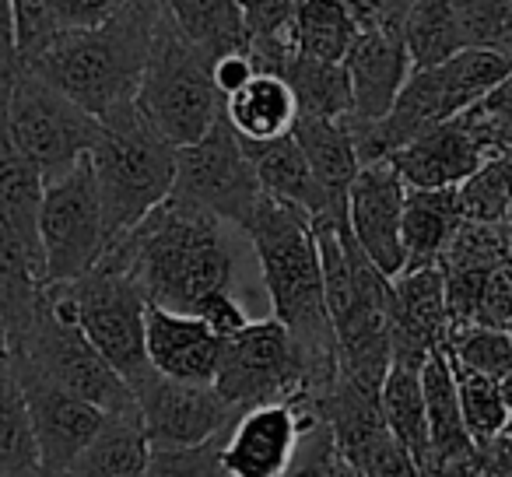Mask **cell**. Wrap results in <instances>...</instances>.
I'll return each mask as SVG.
<instances>
[{"mask_svg":"<svg viewBox=\"0 0 512 477\" xmlns=\"http://www.w3.org/2000/svg\"><path fill=\"white\" fill-rule=\"evenodd\" d=\"M102 260L127 271L148 306L172 313H197L214 292H232V246L225 221L197 204L165 197L141 225L116 239Z\"/></svg>","mask_w":512,"mask_h":477,"instance_id":"6da1fadb","label":"cell"},{"mask_svg":"<svg viewBox=\"0 0 512 477\" xmlns=\"http://www.w3.org/2000/svg\"><path fill=\"white\" fill-rule=\"evenodd\" d=\"M246 235L260 260L271 316L285 323L295 344L306 351L323 397L337 379V337L334 323H330L327 295H323V267L313 221L306 211L264 193Z\"/></svg>","mask_w":512,"mask_h":477,"instance_id":"7a4b0ae2","label":"cell"},{"mask_svg":"<svg viewBox=\"0 0 512 477\" xmlns=\"http://www.w3.org/2000/svg\"><path fill=\"white\" fill-rule=\"evenodd\" d=\"M162 11L165 0H130L106 22L57 32L22 67L60 88L95 120H106L137 99Z\"/></svg>","mask_w":512,"mask_h":477,"instance_id":"3957f363","label":"cell"},{"mask_svg":"<svg viewBox=\"0 0 512 477\" xmlns=\"http://www.w3.org/2000/svg\"><path fill=\"white\" fill-rule=\"evenodd\" d=\"M509 74L512 64L495 50H460L442 60V64L414 67L383 120L344 116L362 169L386 162L393 151L404 148L407 141L425 134L435 123H446L453 116L467 113L474 102L495 92Z\"/></svg>","mask_w":512,"mask_h":477,"instance_id":"277c9868","label":"cell"},{"mask_svg":"<svg viewBox=\"0 0 512 477\" xmlns=\"http://www.w3.org/2000/svg\"><path fill=\"white\" fill-rule=\"evenodd\" d=\"M88 162L102 204L106 250L141 225L176 183V144L137 109V102L99 120Z\"/></svg>","mask_w":512,"mask_h":477,"instance_id":"5b68a950","label":"cell"},{"mask_svg":"<svg viewBox=\"0 0 512 477\" xmlns=\"http://www.w3.org/2000/svg\"><path fill=\"white\" fill-rule=\"evenodd\" d=\"M8 362L64 386L67 393L102 407L106 414L137 411L130 386L81 330L67 285H46L36 320L29 334L8 351Z\"/></svg>","mask_w":512,"mask_h":477,"instance_id":"8992f818","label":"cell"},{"mask_svg":"<svg viewBox=\"0 0 512 477\" xmlns=\"http://www.w3.org/2000/svg\"><path fill=\"white\" fill-rule=\"evenodd\" d=\"M211 64L214 57L190 43L169 11H162L134 102L176 148L200 141L221 113Z\"/></svg>","mask_w":512,"mask_h":477,"instance_id":"52a82bcc","label":"cell"},{"mask_svg":"<svg viewBox=\"0 0 512 477\" xmlns=\"http://www.w3.org/2000/svg\"><path fill=\"white\" fill-rule=\"evenodd\" d=\"M0 116L8 123L11 141L43 172L46 183L88 158L99 137V120L88 109L22 64L0 81Z\"/></svg>","mask_w":512,"mask_h":477,"instance_id":"ba28073f","label":"cell"},{"mask_svg":"<svg viewBox=\"0 0 512 477\" xmlns=\"http://www.w3.org/2000/svg\"><path fill=\"white\" fill-rule=\"evenodd\" d=\"M214 390L235 407V414L260 404H313L320 400V383H316L306 351L274 316L249 320L239 334L225 337Z\"/></svg>","mask_w":512,"mask_h":477,"instance_id":"9c48e42d","label":"cell"},{"mask_svg":"<svg viewBox=\"0 0 512 477\" xmlns=\"http://www.w3.org/2000/svg\"><path fill=\"white\" fill-rule=\"evenodd\" d=\"M67 288H71L78 323L88 334V341L120 372L130 393L141 390L144 379L155 372V365L148 362V344H144L148 299L137 288V281L109 260H99L85 278L71 281Z\"/></svg>","mask_w":512,"mask_h":477,"instance_id":"30bf717a","label":"cell"},{"mask_svg":"<svg viewBox=\"0 0 512 477\" xmlns=\"http://www.w3.org/2000/svg\"><path fill=\"white\" fill-rule=\"evenodd\" d=\"M169 197L204 207L239 232L249 228L264 190L246 144L225 120V113H218L214 127L200 141L176 148V183Z\"/></svg>","mask_w":512,"mask_h":477,"instance_id":"8fae6325","label":"cell"},{"mask_svg":"<svg viewBox=\"0 0 512 477\" xmlns=\"http://www.w3.org/2000/svg\"><path fill=\"white\" fill-rule=\"evenodd\" d=\"M39 239L46 257V285H71L102 260L106 228H102L99 186L88 158L46 183L43 207H39Z\"/></svg>","mask_w":512,"mask_h":477,"instance_id":"7c38bea8","label":"cell"},{"mask_svg":"<svg viewBox=\"0 0 512 477\" xmlns=\"http://www.w3.org/2000/svg\"><path fill=\"white\" fill-rule=\"evenodd\" d=\"M134 400L151 446H200L239 418L214 383H179L162 372H151L141 390H134Z\"/></svg>","mask_w":512,"mask_h":477,"instance_id":"4fadbf2b","label":"cell"},{"mask_svg":"<svg viewBox=\"0 0 512 477\" xmlns=\"http://www.w3.org/2000/svg\"><path fill=\"white\" fill-rule=\"evenodd\" d=\"M15 369V365H11ZM22 379L25 400H29L32 432H36L39 460L46 477H64L67 467L81 456V449L99 435L109 414L88 400L67 393L64 386L36 376L29 369H15Z\"/></svg>","mask_w":512,"mask_h":477,"instance_id":"5bb4252c","label":"cell"},{"mask_svg":"<svg viewBox=\"0 0 512 477\" xmlns=\"http://www.w3.org/2000/svg\"><path fill=\"white\" fill-rule=\"evenodd\" d=\"M386 316H390L393 365L421 369L432 351H442L449 337V309L439 267L397 274L390 285Z\"/></svg>","mask_w":512,"mask_h":477,"instance_id":"9a60e30c","label":"cell"},{"mask_svg":"<svg viewBox=\"0 0 512 477\" xmlns=\"http://www.w3.org/2000/svg\"><path fill=\"white\" fill-rule=\"evenodd\" d=\"M309 418H316V411L302 404H260L242 411L221 446L225 477H281Z\"/></svg>","mask_w":512,"mask_h":477,"instance_id":"2e32d148","label":"cell"},{"mask_svg":"<svg viewBox=\"0 0 512 477\" xmlns=\"http://www.w3.org/2000/svg\"><path fill=\"white\" fill-rule=\"evenodd\" d=\"M407 183L390 162L365 165L348 190V225L358 246L386 274H404V246H400V221H404Z\"/></svg>","mask_w":512,"mask_h":477,"instance_id":"e0dca14e","label":"cell"},{"mask_svg":"<svg viewBox=\"0 0 512 477\" xmlns=\"http://www.w3.org/2000/svg\"><path fill=\"white\" fill-rule=\"evenodd\" d=\"M144 344H148V362L155 372L179 383H214L221 362V344L200 316L172 313L162 306H148L144 313Z\"/></svg>","mask_w":512,"mask_h":477,"instance_id":"ac0fdd59","label":"cell"},{"mask_svg":"<svg viewBox=\"0 0 512 477\" xmlns=\"http://www.w3.org/2000/svg\"><path fill=\"white\" fill-rule=\"evenodd\" d=\"M484 158H488V151L477 144L467 123L453 116V120L435 123L425 134L407 141L386 162L414 190H439V186H460L470 172H477Z\"/></svg>","mask_w":512,"mask_h":477,"instance_id":"d6986e66","label":"cell"},{"mask_svg":"<svg viewBox=\"0 0 512 477\" xmlns=\"http://www.w3.org/2000/svg\"><path fill=\"white\" fill-rule=\"evenodd\" d=\"M351 78V99L355 113L362 120H383L397 102L400 88L407 85L414 71V60L407 53V43L400 32L369 29L355 39L351 53L344 57Z\"/></svg>","mask_w":512,"mask_h":477,"instance_id":"ffe728a7","label":"cell"},{"mask_svg":"<svg viewBox=\"0 0 512 477\" xmlns=\"http://www.w3.org/2000/svg\"><path fill=\"white\" fill-rule=\"evenodd\" d=\"M421 393H425L428 418V460L418 463V477H446V463L474 453L467 425H463L456 376L446 351H432L421 365Z\"/></svg>","mask_w":512,"mask_h":477,"instance_id":"44dd1931","label":"cell"},{"mask_svg":"<svg viewBox=\"0 0 512 477\" xmlns=\"http://www.w3.org/2000/svg\"><path fill=\"white\" fill-rule=\"evenodd\" d=\"M246 151H249V158H253L256 179H260V190H264L267 197L299 207V211L309 214V221L334 218V214L348 211V207L330 204V197L323 193V186L316 183L313 169H309L306 155H302L299 141H295L292 134L278 137V141L246 144Z\"/></svg>","mask_w":512,"mask_h":477,"instance_id":"7402d4cb","label":"cell"},{"mask_svg":"<svg viewBox=\"0 0 512 477\" xmlns=\"http://www.w3.org/2000/svg\"><path fill=\"white\" fill-rule=\"evenodd\" d=\"M221 113L242 144H264L292 134L299 120V99L285 74L256 71L246 88L221 99Z\"/></svg>","mask_w":512,"mask_h":477,"instance_id":"603a6c76","label":"cell"},{"mask_svg":"<svg viewBox=\"0 0 512 477\" xmlns=\"http://www.w3.org/2000/svg\"><path fill=\"white\" fill-rule=\"evenodd\" d=\"M460 221V186H439V190H414V186H407L404 221H400L404 271H421V267L439 264L449 235L456 232Z\"/></svg>","mask_w":512,"mask_h":477,"instance_id":"cb8c5ba5","label":"cell"},{"mask_svg":"<svg viewBox=\"0 0 512 477\" xmlns=\"http://www.w3.org/2000/svg\"><path fill=\"white\" fill-rule=\"evenodd\" d=\"M292 137L299 141L302 155H306L309 169H313L316 183L330 197V204L348 207V190L358 172H362L358 151L348 134V123L327 120V116H299Z\"/></svg>","mask_w":512,"mask_h":477,"instance_id":"d4e9b609","label":"cell"},{"mask_svg":"<svg viewBox=\"0 0 512 477\" xmlns=\"http://www.w3.org/2000/svg\"><path fill=\"white\" fill-rule=\"evenodd\" d=\"M151 460V439L144 432L141 411L109 414L92 442L64 477H144Z\"/></svg>","mask_w":512,"mask_h":477,"instance_id":"484cf974","label":"cell"},{"mask_svg":"<svg viewBox=\"0 0 512 477\" xmlns=\"http://www.w3.org/2000/svg\"><path fill=\"white\" fill-rule=\"evenodd\" d=\"M127 4L130 0H15L18 64L43 50L57 32L99 25Z\"/></svg>","mask_w":512,"mask_h":477,"instance_id":"4316f807","label":"cell"},{"mask_svg":"<svg viewBox=\"0 0 512 477\" xmlns=\"http://www.w3.org/2000/svg\"><path fill=\"white\" fill-rule=\"evenodd\" d=\"M0 474L4 477H46L32 432L29 400L11 362H0Z\"/></svg>","mask_w":512,"mask_h":477,"instance_id":"83f0119b","label":"cell"},{"mask_svg":"<svg viewBox=\"0 0 512 477\" xmlns=\"http://www.w3.org/2000/svg\"><path fill=\"white\" fill-rule=\"evenodd\" d=\"M165 11L207 57L249 50V32L235 0H165Z\"/></svg>","mask_w":512,"mask_h":477,"instance_id":"f1b7e54d","label":"cell"},{"mask_svg":"<svg viewBox=\"0 0 512 477\" xmlns=\"http://www.w3.org/2000/svg\"><path fill=\"white\" fill-rule=\"evenodd\" d=\"M249 32V57L256 71H285L288 60L299 53L295 43V15L302 0H235Z\"/></svg>","mask_w":512,"mask_h":477,"instance_id":"f546056e","label":"cell"},{"mask_svg":"<svg viewBox=\"0 0 512 477\" xmlns=\"http://www.w3.org/2000/svg\"><path fill=\"white\" fill-rule=\"evenodd\" d=\"M299 99V116H327V120H344L355 113L351 99V78L344 64H327L295 53L281 71Z\"/></svg>","mask_w":512,"mask_h":477,"instance_id":"4dcf8cb0","label":"cell"},{"mask_svg":"<svg viewBox=\"0 0 512 477\" xmlns=\"http://www.w3.org/2000/svg\"><path fill=\"white\" fill-rule=\"evenodd\" d=\"M362 36L348 0H302L295 15V43L302 57L344 64L355 39Z\"/></svg>","mask_w":512,"mask_h":477,"instance_id":"1f68e13d","label":"cell"},{"mask_svg":"<svg viewBox=\"0 0 512 477\" xmlns=\"http://www.w3.org/2000/svg\"><path fill=\"white\" fill-rule=\"evenodd\" d=\"M379 407L390 425V432L411 449L418 463L428 460V418H425V393H421V369L411 365H390L386 383L379 390Z\"/></svg>","mask_w":512,"mask_h":477,"instance_id":"d6a6232c","label":"cell"},{"mask_svg":"<svg viewBox=\"0 0 512 477\" xmlns=\"http://www.w3.org/2000/svg\"><path fill=\"white\" fill-rule=\"evenodd\" d=\"M512 264V235L505 221H470L463 218L456 232L449 235L446 250L439 257V271H495Z\"/></svg>","mask_w":512,"mask_h":477,"instance_id":"836d02e7","label":"cell"},{"mask_svg":"<svg viewBox=\"0 0 512 477\" xmlns=\"http://www.w3.org/2000/svg\"><path fill=\"white\" fill-rule=\"evenodd\" d=\"M404 43L414 67L442 64L446 57L460 53V32H456L453 0H414L411 15L404 22Z\"/></svg>","mask_w":512,"mask_h":477,"instance_id":"e575fe53","label":"cell"},{"mask_svg":"<svg viewBox=\"0 0 512 477\" xmlns=\"http://www.w3.org/2000/svg\"><path fill=\"white\" fill-rule=\"evenodd\" d=\"M453 376H456V397H460L463 425H467L474 446H488V442L502 432L505 418H509V404H505V397H502V383L484 376V372L463 369V365H453Z\"/></svg>","mask_w":512,"mask_h":477,"instance_id":"d590c367","label":"cell"},{"mask_svg":"<svg viewBox=\"0 0 512 477\" xmlns=\"http://www.w3.org/2000/svg\"><path fill=\"white\" fill-rule=\"evenodd\" d=\"M512 200V155H488L460 183V207L470 221H505Z\"/></svg>","mask_w":512,"mask_h":477,"instance_id":"8d00e7d4","label":"cell"},{"mask_svg":"<svg viewBox=\"0 0 512 477\" xmlns=\"http://www.w3.org/2000/svg\"><path fill=\"white\" fill-rule=\"evenodd\" d=\"M463 50H495L509 60L512 0H453Z\"/></svg>","mask_w":512,"mask_h":477,"instance_id":"74e56055","label":"cell"},{"mask_svg":"<svg viewBox=\"0 0 512 477\" xmlns=\"http://www.w3.org/2000/svg\"><path fill=\"white\" fill-rule=\"evenodd\" d=\"M446 358L453 365H463L470 372H484L491 379H502L512 372V337L509 330H491V327H460L449 330L446 344H442Z\"/></svg>","mask_w":512,"mask_h":477,"instance_id":"f35d334b","label":"cell"},{"mask_svg":"<svg viewBox=\"0 0 512 477\" xmlns=\"http://www.w3.org/2000/svg\"><path fill=\"white\" fill-rule=\"evenodd\" d=\"M281 477H355L348 460L341 456V449H337L334 432H330V425L320 414L306 421L292 463H288Z\"/></svg>","mask_w":512,"mask_h":477,"instance_id":"ab89813d","label":"cell"},{"mask_svg":"<svg viewBox=\"0 0 512 477\" xmlns=\"http://www.w3.org/2000/svg\"><path fill=\"white\" fill-rule=\"evenodd\" d=\"M225 435L200 442V446H151V460L144 477H225L221 467V446Z\"/></svg>","mask_w":512,"mask_h":477,"instance_id":"60d3db41","label":"cell"},{"mask_svg":"<svg viewBox=\"0 0 512 477\" xmlns=\"http://www.w3.org/2000/svg\"><path fill=\"white\" fill-rule=\"evenodd\" d=\"M474 323L491 330H505L512 323V264H502L488 274Z\"/></svg>","mask_w":512,"mask_h":477,"instance_id":"b9f144b4","label":"cell"},{"mask_svg":"<svg viewBox=\"0 0 512 477\" xmlns=\"http://www.w3.org/2000/svg\"><path fill=\"white\" fill-rule=\"evenodd\" d=\"M348 8L362 32L379 29V32H400L404 36V22L411 15L414 0H348Z\"/></svg>","mask_w":512,"mask_h":477,"instance_id":"7bdbcfd3","label":"cell"},{"mask_svg":"<svg viewBox=\"0 0 512 477\" xmlns=\"http://www.w3.org/2000/svg\"><path fill=\"white\" fill-rule=\"evenodd\" d=\"M193 316H200V320H204L207 327H211L218 337L239 334V330L249 323V313L242 309V302L235 299V292H214V295H207V299L200 302L197 313H193Z\"/></svg>","mask_w":512,"mask_h":477,"instance_id":"ee69618b","label":"cell"},{"mask_svg":"<svg viewBox=\"0 0 512 477\" xmlns=\"http://www.w3.org/2000/svg\"><path fill=\"white\" fill-rule=\"evenodd\" d=\"M253 74H256V64H253V57H249V50L221 53L211 64V78L221 99H228V95H235L239 88H246L249 81H253Z\"/></svg>","mask_w":512,"mask_h":477,"instance_id":"f6af8a7d","label":"cell"},{"mask_svg":"<svg viewBox=\"0 0 512 477\" xmlns=\"http://www.w3.org/2000/svg\"><path fill=\"white\" fill-rule=\"evenodd\" d=\"M18 67V29L15 0H0V81Z\"/></svg>","mask_w":512,"mask_h":477,"instance_id":"bcb514c9","label":"cell"},{"mask_svg":"<svg viewBox=\"0 0 512 477\" xmlns=\"http://www.w3.org/2000/svg\"><path fill=\"white\" fill-rule=\"evenodd\" d=\"M446 477H495V467H491L484 449H474V453L446 463Z\"/></svg>","mask_w":512,"mask_h":477,"instance_id":"7dc6e473","label":"cell"},{"mask_svg":"<svg viewBox=\"0 0 512 477\" xmlns=\"http://www.w3.org/2000/svg\"><path fill=\"white\" fill-rule=\"evenodd\" d=\"M477 449H484L491 463H512V411H509V418H505L502 432H498L488 446H477Z\"/></svg>","mask_w":512,"mask_h":477,"instance_id":"c3c4849f","label":"cell"},{"mask_svg":"<svg viewBox=\"0 0 512 477\" xmlns=\"http://www.w3.org/2000/svg\"><path fill=\"white\" fill-rule=\"evenodd\" d=\"M0 362H8V334H4V320H0Z\"/></svg>","mask_w":512,"mask_h":477,"instance_id":"681fc988","label":"cell"},{"mask_svg":"<svg viewBox=\"0 0 512 477\" xmlns=\"http://www.w3.org/2000/svg\"><path fill=\"white\" fill-rule=\"evenodd\" d=\"M495 467V477H512V463H491Z\"/></svg>","mask_w":512,"mask_h":477,"instance_id":"f907efd6","label":"cell"},{"mask_svg":"<svg viewBox=\"0 0 512 477\" xmlns=\"http://www.w3.org/2000/svg\"><path fill=\"white\" fill-rule=\"evenodd\" d=\"M505 228H509V235H512V200H509V211H505Z\"/></svg>","mask_w":512,"mask_h":477,"instance_id":"816d5d0a","label":"cell"},{"mask_svg":"<svg viewBox=\"0 0 512 477\" xmlns=\"http://www.w3.org/2000/svg\"><path fill=\"white\" fill-rule=\"evenodd\" d=\"M505 151H509V155H512V134L505 137Z\"/></svg>","mask_w":512,"mask_h":477,"instance_id":"f5cc1de1","label":"cell"},{"mask_svg":"<svg viewBox=\"0 0 512 477\" xmlns=\"http://www.w3.org/2000/svg\"><path fill=\"white\" fill-rule=\"evenodd\" d=\"M505 330H509V337H512V323H509V327H505Z\"/></svg>","mask_w":512,"mask_h":477,"instance_id":"db71d44e","label":"cell"},{"mask_svg":"<svg viewBox=\"0 0 512 477\" xmlns=\"http://www.w3.org/2000/svg\"><path fill=\"white\" fill-rule=\"evenodd\" d=\"M0 477H4V474H0Z\"/></svg>","mask_w":512,"mask_h":477,"instance_id":"11a10c76","label":"cell"}]
</instances>
